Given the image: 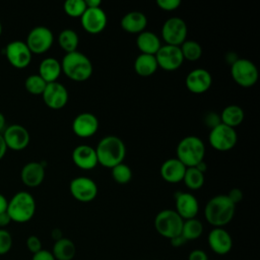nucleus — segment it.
Returning a JSON list of instances; mask_svg holds the SVG:
<instances>
[{
    "label": "nucleus",
    "mask_w": 260,
    "mask_h": 260,
    "mask_svg": "<svg viewBox=\"0 0 260 260\" xmlns=\"http://www.w3.org/2000/svg\"><path fill=\"white\" fill-rule=\"evenodd\" d=\"M236 212V205L226 194H218L210 198L204 208L206 221L213 228H223L232 221Z\"/></svg>",
    "instance_id": "obj_1"
},
{
    "label": "nucleus",
    "mask_w": 260,
    "mask_h": 260,
    "mask_svg": "<svg viewBox=\"0 0 260 260\" xmlns=\"http://www.w3.org/2000/svg\"><path fill=\"white\" fill-rule=\"evenodd\" d=\"M94 149L98 157V164L109 169L123 162L126 155L124 142L121 138L115 135L103 137Z\"/></svg>",
    "instance_id": "obj_2"
},
{
    "label": "nucleus",
    "mask_w": 260,
    "mask_h": 260,
    "mask_svg": "<svg viewBox=\"0 0 260 260\" xmlns=\"http://www.w3.org/2000/svg\"><path fill=\"white\" fill-rule=\"evenodd\" d=\"M62 72L73 81H85L92 74V64L87 56L74 51L67 53L61 62Z\"/></svg>",
    "instance_id": "obj_3"
},
{
    "label": "nucleus",
    "mask_w": 260,
    "mask_h": 260,
    "mask_svg": "<svg viewBox=\"0 0 260 260\" xmlns=\"http://www.w3.org/2000/svg\"><path fill=\"white\" fill-rule=\"evenodd\" d=\"M177 158L186 167L192 168L204 160L205 145L203 141L194 135H189L180 140L176 148Z\"/></svg>",
    "instance_id": "obj_4"
},
{
    "label": "nucleus",
    "mask_w": 260,
    "mask_h": 260,
    "mask_svg": "<svg viewBox=\"0 0 260 260\" xmlns=\"http://www.w3.org/2000/svg\"><path fill=\"white\" fill-rule=\"evenodd\" d=\"M7 213L11 220L26 222L30 220L36 212V201L32 195L26 191H20L8 201Z\"/></svg>",
    "instance_id": "obj_5"
},
{
    "label": "nucleus",
    "mask_w": 260,
    "mask_h": 260,
    "mask_svg": "<svg viewBox=\"0 0 260 260\" xmlns=\"http://www.w3.org/2000/svg\"><path fill=\"white\" fill-rule=\"evenodd\" d=\"M183 222V218L174 209H162L155 215L154 228L158 235L170 240L181 235Z\"/></svg>",
    "instance_id": "obj_6"
},
{
    "label": "nucleus",
    "mask_w": 260,
    "mask_h": 260,
    "mask_svg": "<svg viewBox=\"0 0 260 260\" xmlns=\"http://www.w3.org/2000/svg\"><path fill=\"white\" fill-rule=\"evenodd\" d=\"M231 75L240 86L251 87L258 81L259 71L251 60L239 58L231 65Z\"/></svg>",
    "instance_id": "obj_7"
},
{
    "label": "nucleus",
    "mask_w": 260,
    "mask_h": 260,
    "mask_svg": "<svg viewBox=\"0 0 260 260\" xmlns=\"http://www.w3.org/2000/svg\"><path fill=\"white\" fill-rule=\"evenodd\" d=\"M208 140L214 149L218 151H228L236 146L238 134L234 128L220 123L210 130Z\"/></svg>",
    "instance_id": "obj_8"
},
{
    "label": "nucleus",
    "mask_w": 260,
    "mask_h": 260,
    "mask_svg": "<svg viewBox=\"0 0 260 260\" xmlns=\"http://www.w3.org/2000/svg\"><path fill=\"white\" fill-rule=\"evenodd\" d=\"M187 24L180 17L167 19L161 27V37L166 45L180 47L187 40Z\"/></svg>",
    "instance_id": "obj_9"
},
{
    "label": "nucleus",
    "mask_w": 260,
    "mask_h": 260,
    "mask_svg": "<svg viewBox=\"0 0 260 260\" xmlns=\"http://www.w3.org/2000/svg\"><path fill=\"white\" fill-rule=\"evenodd\" d=\"M53 42L54 36L52 30L47 26L39 25L28 32L25 44L31 54H43L52 47Z\"/></svg>",
    "instance_id": "obj_10"
},
{
    "label": "nucleus",
    "mask_w": 260,
    "mask_h": 260,
    "mask_svg": "<svg viewBox=\"0 0 260 260\" xmlns=\"http://www.w3.org/2000/svg\"><path fill=\"white\" fill-rule=\"evenodd\" d=\"M69 190L73 198L80 202H90L98 195L95 182L84 176L74 178L69 185Z\"/></svg>",
    "instance_id": "obj_11"
},
{
    "label": "nucleus",
    "mask_w": 260,
    "mask_h": 260,
    "mask_svg": "<svg viewBox=\"0 0 260 260\" xmlns=\"http://www.w3.org/2000/svg\"><path fill=\"white\" fill-rule=\"evenodd\" d=\"M154 57L157 66L166 71L177 70L184 61L180 47L172 45L160 46Z\"/></svg>",
    "instance_id": "obj_12"
},
{
    "label": "nucleus",
    "mask_w": 260,
    "mask_h": 260,
    "mask_svg": "<svg viewBox=\"0 0 260 260\" xmlns=\"http://www.w3.org/2000/svg\"><path fill=\"white\" fill-rule=\"evenodd\" d=\"M81 25L85 31L91 35H98L102 32L108 22L106 12L101 8H87L80 17Z\"/></svg>",
    "instance_id": "obj_13"
},
{
    "label": "nucleus",
    "mask_w": 260,
    "mask_h": 260,
    "mask_svg": "<svg viewBox=\"0 0 260 260\" xmlns=\"http://www.w3.org/2000/svg\"><path fill=\"white\" fill-rule=\"evenodd\" d=\"M5 53L10 64L16 68H25L31 61V52L22 41H12L7 44Z\"/></svg>",
    "instance_id": "obj_14"
},
{
    "label": "nucleus",
    "mask_w": 260,
    "mask_h": 260,
    "mask_svg": "<svg viewBox=\"0 0 260 260\" xmlns=\"http://www.w3.org/2000/svg\"><path fill=\"white\" fill-rule=\"evenodd\" d=\"M42 95L45 104L53 110L64 108L68 102V91L66 87L58 81L47 83Z\"/></svg>",
    "instance_id": "obj_15"
},
{
    "label": "nucleus",
    "mask_w": 260,
    "mask_h": 260,
    "mask_svg": "<svg viewBox=\"0 0 260 260\" xmlns=\"http://www.w3.org/2000/svg\"><path fill=\"white\" fill-rule=\"evenodd\" d=\"M175 205V211L183 218V220L195 218L199 211V203L197 198L188 192H176Z\"/></svg>",
    "instance_id": "obj_16"
},
{
    "label": "nucleus",
    "mask_w": 260,
    "mask_h": 260,
    "mask_svg": "<svg viewBox=\"0 0 260 260\" xmlns=\"http://www.w3.org/2000/svg\"><path fill=\"white\" fill-rule=\"evenodd\" d=\"M185 83L189 91L200 94L210 88L212 84V76L206 69L196 68L188 73Z\"/></svg>",
    "instance_id": "obj_17"
},
{
    "label": "nucleus",
    "mask_w": 260,
    "mask_h": 260,
    "mask_svg": "<svg viewBox=\"0 0 260 260\" xmlns=\"http://www.w3.org/2000/svg\"><path fill=\"white\" fill-rule=\"evenodd\" d=\"M209 248L217 255H225L233 248V239L223 228H213L207 236Z\"/></svg>",
    "instance_id": "obj_18"
},
{
    "label": "nucleus",
    "mask_w": 260,
    "mask_h": 260,
    "mask_svg": "<svg viewBox=\"0 0 260 260\" xmlns=\"http://www.w3.org/2000/svg\"><path fill=\"white\" fill-rule=\"evenodd\" d=\"M99 129V120L88 112L78 114L72 122V130L75 135L81 138L90 137L95 134Z\"/></svg>",
    "instance_id": "obj_19"
},
{
    "label": "nucleus",
    "mask_w": 260,
    "mask_h": 260,
    "mask_svg": "<svg viewBox=\"0 0 260 260\" xmlns=\"http://www.w3.org/2000/svg\"><path fill=\"white\" fill-rule=\"evenodd\" d=\"M3 138L7 148L9 147L13 150H21L29 143L28 131L19 124H13L7 127L4 131Z\"/></svg>",
    "instance_id": "obj_20"
},
{
    "label": "nucleus",
    "mask_w": 260,
    "mask_h": 260,
    "mask_svg": "<svg viewBox=\"0 0 260 260\" xmlns=\"http://www.w3.org/2000/svg\"><path fill=\"white\" fill-rule=\"evenodd\" d=\"M72 159L82 170H91L98 165L95 149L87 144L77 145L72 151Z\"/></svg>",
    "instance_id": "obj_21"
},
{
    "label": "nucleus",
    "mask_w": 260,
    "mask_h": 260,
    "mask_svg": "<svg viewBox=\"0 0 260 260\" xmlns=\"http://www.w3.org/2000/svg\"><path fill=\"white\" fill-rule=\"evenodd\" d=\"M186 169L187 168L177 157H173L162 162L159 172L166 182L176 184L183 181Z\"/></svg>",
    "instance_id": "obj_22"
},
{
    "label": "nucleus",
    "mask_w": 260,
    "mask_h": 260,
    "mask_svg": "<svg viewBox=\"0 0 260 260\" xmlns=\"http://www.w3.org/2000/svg\"><path fill=\"white\" fill-rule=\"evenodd\" d=\"M21 181L28 187L39 186L45 178V168L42 162L29 161L23 166L20 172Z\"/></svg>",
    "instance_id": "obj_23"
},
{
    "label": "nucleus",
    "mask_w": 260,
    "mask_h": 260,
    "mask_svg": "<svg viewBox=\"0 0 260 260\" xmlns=\"http://www.w3.org/2000/svg\"><path fill=\"white\" fill-rule=\"evenodd\" d=\"M120 24L125 31L138 35L145 30L147 25V17L140 11H131L122 17Z\"/></svg>",
    "instance_id": "obj_24"
},
{
    "label": "nucleus",
    "mask_w": 260,
    "mask_h": 260,
    "mask_svg": "<svg viewBox=\"0 0 260 260\" xmlns=\"http://www.w3.org/2000/svg\"><path fill=\"white\" fill-rule=\"evenodd\" d=\"M136 45L141 54L153 56L156 54V52L161 46L158 37L150 30H144L138 34L136 39Z\"/></svg>",
    "instance_id": "obj_25"
},
{
    "label": "nucleus",
    "mask_w": 260,
    "mask_h": 260,
    "mask_svg": "<svg viewBox=\"0 0 260 260\" xmlns=\"http://www.w3.org/2000/svg\"><path fill=\"white\" fill-rule=\"evenodd\" d=\"M62 72L61 63L53 58L48 57L42 60L39 66V75L47 82H55L59 78L60 74Z\"/></svg>",
    "instance_id": "obj_26"
},
{
    "label": "nucleus",
    "mask_w": 260,
    "mask_h": 260,
    "mask_svg": "<svg viewBox=\"0 0 260 260\" xmlns=\"http://www.w3.org/2000/svg\"><path fill=\"white\" fill-rule=\"evenodd\" d=\"M158 66L153 55L139 54L134 61V70L136 74L142 77H148L154 74Z\"/></svg>",
    "instance_id": "obj_27"
},
{
    "label": "nucleus",
    "mask_w": 260,
    "mask_h": 260,
    "mask_svg": "<svg viewBox=\"0 0 260 260\" xmlns=\"http://www.w3.org/2000/svg\"><path fill=\"white\" fill-rule=\"evenodd\" d=\"M220 122L231 128L241 125L245 118L244 110L238 105L226 106L219 115Z\"/></svg>",
    "instance_id": "obj_28"
},
{
    "label": "nucleus",
    "mask_w": 260,
    "mask_h": 260,
    "mask_svg": "<svg viewBox=\"0 0 260 260\" xmlns=\"http://www.w3.org/2000/svg\"><path fill=\"white\" fill-rule=\"evenodd\" d=\"M75 253V244L68 238H62L54 243L52 254L56 260H72Z\"/></svg>",
    "instance_id": "obj_29"
},
{
    "label": "nucleus",
    "mask_w": 260,
    "mask_h": 260,
    "mask_svg": "<svg viewBox=\"0 0 260 260\" xmlns=\"http://www.w3.org/2000/svg\"><path fill=\"white\" fill-rule=\"evenodd\" d=\"M58 43L61 49L65 51L67 54V53L77 51L76 49L79 44V38L75 30L70 28H65L59 34Z\"/></svg>",
    "instance_id": "obj_30"
},
{
    "label": "nucleus",
    "mask_w": 260,
    "mask_h": 260,
    "mask_svg": "<svg viewBox=\"0 0 260 260\" xmlns=\"http://www.w3.org/2000/svg\"><path fill=\"white\" fill-rule=\"evenodd\" d=\"M202 233H203V224L199 219L195 217V218L184 220L181 235L184 237V239L187 242L200 238Z\"/></svg>",
    "instance_id": "obj_31"
},
{
    "label": "nucleus",
    "mask_w": 260,
    "mask_h": 260,
    "mask_svg": "<svg viewBox=\"0 0 260 260\" xmlns=\"http://www.w3.org/2000/svg\"><path fill=\"white\" fill-rule=\"evenodd\" d=\"M204 180H205L204 174L199 172L195 167L186 169L183 182L189 189L191 190L200 189L204 184Z\"/></svg>",
    "instance_id": "obj_32"
},
{
    "label": "nucleus",
    "mask_w": 260,
    "mask_h": 260,
    "mask_svg": "<svg viewBox=\"0 0 260 260\" xmlns=\"http://www.w3.org/2000/svg\"><path fill=\"white\" fill-rule=\"evenodd\" d=\"M180 50L184 60L188 61H197L202 55V48L200 44L193 40H186L180 46Z\"/></svg>",
    "instance_id": "obj_33"
},
{
    "label": "nucleus",
    "mask_w": 260,
    "mask_h": 260,
    "mask_svg": "<svg viewBox=\"0 0 260 260\" xmlns=\"http://www.w3.org/2000/svg\"><path fill=\"white\" fill-rule=\"evenodd\" d=\"M111 175L115 182L118 184H127L132 179V171L130 167L121 162L111 169Z\"/></svg>",
    "instance_id": "obj_34"
},
{
    "label": "nucleus",
    "mask_w": 260,
    "mask_h": 260,
    "mask_svg": "<svg viewBox=\"0 0 260 260\" xmlns=\"http://www.w3.org/2000/svg\"><path fill=\"white\" fill-rule=\"evenodd\" d=\"M24 86L25 89L32 94H42L47 86V82L39 74H32L26 77Z\"/></svg>",
    "instance_id": "obj_35"
},
{
    "label": "nucleus",
    "mask_w": 260,
    "mask_h": 260,
    "mask_svg": "<svg viewBox=\"0 0 260 260\" xmlns=\"http://www.w3.org/2000/svg\"><path fill=\"white\" fill-rule=\"evenodd\" d=\"M64 11L70 17H81L86 9L84 0H68L63 5Z\"/></svg>",
    "instance_id": "obj_36"
},
{
    "label": "nucleus",
    "mask_w": 260,
    "mask_h": 260,
    "mask_svg": "<svg viewBox=\"0 0 260 260\" xmlns=\"http://www.w3.org/2000/svg\"><path fill=\"white\" fill-rule=\"evenodd\" d=\"M12 236L5 229H0V255H4L12 248Z\"/></svg>",
    "instance_id": "obj_37"
},
{
    "label": "nucleus",
    "mask_w": 260,
    "mask_h": 260,
    "mask_svg": "<svg viewBox=\"0 0 260 260\" xmlns=\"http://www.w3.org/2000/svg\"><path fill=\"white\" fill-rule=\"evenodd\" d=\"M157 6L165 11H174L178 9L181 5L180 0H157Z\"/></svg>",
    "instance_id": "obj_38"
},
{
    "label": "nucleus",
    "mask_w": 260,
    "mask_h": 260,
    "mask_svg": "<svg viewBox=\"0 0 260 260\" xmlns=\"http://www.w3.org/2000/svg\"><path fill=\"white\" fill-rule=\"evenodd\" d=\"M204 124L211 130L214 127H216L217 125H219L220 122V117L217 113L215 112H209L204 116Z\"/></svg>",
    "instance_id": "obj_39"
},
{
    "label": "nucleus",
    "mask_w": 260,
    "mask_h": 260,
    "mask_svg": "<svg viewBox=\"0 0 260 260\" xmlns=\"http://www.w3.org/2000/svg\"><path fill=\"white\" fill-rule=\"evenodd\" d=\"M26 248L32 254L41 251L42 250V242H41L40 238L37 236H29L26 239Z\"/></svg>",
    "instance_id": "obj_40"
},
{
    "label": "nucleus",
    "mask_w": 260,
    "mask_h": 260,
    "mask_svg": "<svg viewBox=\"0 0 260 260\" xmlns=\"http://www.w3.org/2000/svg\"><path fill=\"white\" fill-rule=\"evenodd\" d=\"M226 196L229 197V199L236 205L237 203H239L242 199H243V192L242 190H240L239 188H233L229 194H226Z\"/></svg>",
    "instance_id": "obj_41"
},
{
    "label": "nucleus",
    "mask_w": 260,
    "mask_h": 260,
    "mask_svg": "<svg viewBox=\"0 0 260 260\" xmlns=\"http://www.w3.org/2000/svg\"><path fill=\"white\" fill-rule=\"evenodd\" d=\"M31 260H56V259L53 256L52 252L42 249L41 251H39L32 255Z\"/></svg>",
    "instance_id": "obj_42"
},
{
    "label": "nucleus",
    "mask_w": 260,
    "mask_h": 260,
    "mask_svg": "<svg viewBox=\"0 0 260 260\" xmlns=\"http://www.w3.org/2000/svg\"><path fill=\"white\" fill-rule=\"evenodd\" d=\"M188 260H208V256L205 251L201 249H195L189 253Z\"/></svg>",
    "instance_id": "obj_43"
},
{
    "label": "nucleus",
    "mask_w": 260,
    "mask_h": 260,
    "mask_svg": "<svg viewBox=\"0 0 260 260\" xmlns=\"http://www.w3.org/2000/svg\"><path fill=\"white\" fill-rule=\"evenodd\" d=\"M170 243L173 247L179 248V247H182L183 245H185L187 243V241L184 239V237L182 235H179V236H176V237L170 239Z\"/></svg>",
    "instance_id": "obj_44"
},
{
    "label": "nucleus",
    "mask_w": 260,
    "mask_h": 260,
    "mask_svg": "<svg viewBox=\"0 0 260 260\" xmlns=\"http://www.w3.org/2000/svg\"><path fill=\"white\" fill-rule=\"evenodd\" d=\"M10 221H11V218L7 213V211L0 213V229H4L6 225L9 224Z\"/></svg>",
    "instance_id": "obj_45"
},
{
    "label": "nucleus",
    "mask_w": 260,
    "mask_h": 260,
    "mask_svg": "<svg viewBox=\"0 0 260 260\" xmlns=\"http://www.w3.org/2000/svg\"><path fill=\"white\" fill-rule=\"evenodd\" d=\"M7 205H8L7 199L4 197V195L0 193V213L5 212L7 210Z\"/></svg>",
    "instance_id": "obj_46"
},
{
    "label": "nucleus",
    "mask_w": 260,
    "mask_h": 260,
    "mask_svg": "<svg viewBox=\"0 0 260 260\" xmlns=\"http://www.w3.org/2000/svg\"><path fill=\"white\" fill-rule=\"evenodd\" d=\"M6 149H7V146H6L5 140L3 138V135L0 133V159L4 156V154L6 152Z\"/></svg>",
    "instance_id": "obj_47"
},
{
    "label": "nucleus",
    "mask_w": 260,
    "mask_h": 260,
    "mask_svg": "<svg viewBox=\"0 0 260 260\" xmlns=\"http://www.w3.org/2000/svg\"><path fill=\"white\" fill-rule=\"evenodd\" d=\"M87 8H96L101 7L102 2L100 0H84Z\"/></svg>",
    "instance_id": "obj_48"
},
{
    "label": "nucleus",
    "mask_w": 260,
    "mask_h": 260,
    "mask_svg": "<svg viewBox=\"0 0 260 260\" xmlns=\"http://www.w3.org/2000/svg\"><path fill=\"white\" fill-rule=\"evenodd\" d=\"M51 236H52V238H53V240L56 242V241H58V240H60V239H62V238H64L63 237V234H62V231L60 230V229H54L53 231H52V233H51Z\"/></svg>",
    "instance_id": "obj_49"
},
{
    "label": "nucleus",
    "mask_w": 260,
    "mask_h": 260,
    "mask_svg": "<svg viewBox=\"0 0 260 260\" xmlns=\"http://www.w3.org/2000/svg\"><path fill=\"white\" fill-rule=\"evenodd\" d=\"M238 59H239V58H238V56H237L236 53L229 52V53L225 55V60H226V62L230 63L231 65H232L234 62H236Z\"/></svg>",
    "instance_id": "obj_50"
},
{
    "label": "nucleus",
    "mask_w": 260,
    "mask_h": 260,
    "mask_svg": "<svg viewBox=\"0 0 260 260\" xmlns=\"http://www.w3.org/2000/svg\"><path fill=\"white\" fill-rule=\"evenodd\" d=\"M195 168H196L199 172H201V173H203V174L207 171V165H206V162H205L204 160H202V161H200L198 165H196Z\"/></svg>",
    "instance_id": "obj_51"
},
{
    "label": "nucleus",
    "mask_w": 260,
    "mask_h": 260,
    "mask_svg": "<svg viewBox=\"0 0 260 260\" xmlns=\"http://www.w3.org/2000/svg\"><path fill=\"white\" fill-rule=\"evenodd\" d=\"M4 126H5V117L2 113H0V132L3 130Z\"/></svg>",
    "instance_id": "obj_52"
},
{
    "label": "nucleus",
    "mask_w": 260,
    "mask_h": 260,
    "mask_svg": "<svg viewBox=\"0 0 260 260\" xmlns=\"http://www.w3.org/2000/svg\"><path fill=\"white\" fill-rule=\"evenodd\" d=\"M2 29H3V28H2V23L0 22V36H1V34H2Z\"/></svg>",
    "instance_id": "obj_53"
},
{
    "label": "nucleus",
    "mask_w": 260,
    "mask_h": 260,
    "mask_svg": "<svg viewBox=\"0 0 260 260\" xmlns=\"http://www.w3.org/2000/svg\"><path fill=\"white\" fill-rule=\"evenodd\" d=\"M155 260H157V259H155Z\"/></svg>",
    "instance_id": "obj_54"
}]
</instances>
